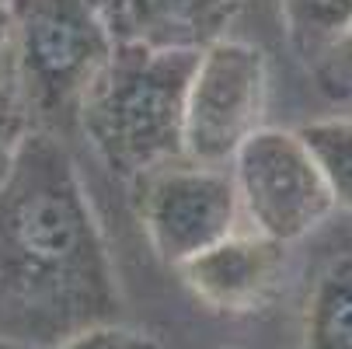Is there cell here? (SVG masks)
<instances>
[{
    "mask_svg": "<svg viewBox=\"0 0 352 349\" xmlns=\"http://www.w3.org/2000/svg\"><path fill=\"white\" fill-rule=\"evenodd\" d=\"M119 318L116 266L77 165L60 136L32 129L0 189V342L60 349Z\"/></svg>",
    "mask_w": 352,
    "mask_h": 349,
    "instance_id": "cell-1",
    "label": "cell"
},
{
    "mask_svg": "<svg viewBox=\"0 0 352 349\" xmlns=\"http://www.w3.org/2000/svg\"><path fill=\"white\" fill-rule=\"evenodd\" d=\"M289 42L304 63H318L352 28V0H283Z\"/></svg>",
    "mask_w": 352,
    "mask_h": 349,
    "instance_id": "cell-10",
    "label": "cell"
},
{
    "mask_svg": "<svg viewBox=\"0 0 352 349\" xmlns=\"http://www.w3.org/2000/svg\"><path fill=\"white\" fill-rule=\"evenodd\" d=\"M230 175L251 231L279 244L307 237L335 210L328 182L300 133L258 129L234 158Z\"/></svg>",
    "mask_w": 352,
    "mask_h": 349,
    "instance_id": "cell-5",
    "label": "cell"
},
{
    "mask_svg": "<svg viewBox=\"0 0 352 349\" xmlns=\"http://www.w3.org/2000/svg\"><path fill=\"white\" fill-rule=\"evenodd\" d=\"M286 269V244L248 231L230 234L182 266L188 290L213 311H255L276 293Z\"/></svg>",
    "mask_w": 352,
    "mask_h": 349,
    "instance_id": "cell-7",
    "label": "cell"
},
{
    "mask_svg": "<svg viewBox=\"0 0 352 349\" xmlns=\"http://www.w3.org/2000/svg\"><path fill=\"white\" fill-rule=\"evenodd\" d=\"M136 210L154 252L178 269L237 234L244 217L230 168H199L192 161L143 175Z\"/></svg>",
    "mask_w": 352,
    "mask_h": 349,
    "instance_id": "cell-6",
    "label": "cell"
},
{
    "mask_svg": "<svg viewBox=\"0 0 352 349\" xmlns=\"http://www.w3.org/2000/svg\"><path fill=\"white\" fill-rule=\"evenodd\" d=\"M195 60L192 53L116 45L80 109V129L116 175L140 182L185 161V102Z\"/></svg>",
    "mask_w": 352,
    "mask_h": 349,
    "instance_id": "cell-2",
    "label": "cell"
},
{
    "mask_svg": "<svg viewBox=\"0 0 352 349\" xmlns=\"http://www.w3.org/2000/svg\"><path fill=\"white\" fill-rule=\"evenodd\" d=\"M60 349H157V342L143 332L126 328V325H102L84 335H74Z\"/></svg>",
    "mask_w": 352,
    "mask_h": 349,
    "instance_id": "cell-14",
    "label": "cell"
},
{
    "mask_svg": "<svg viewBox=\"0 0 352 349\" xmlns=\"http://www.w3.org/2000/svg\"><path fill=\"white\" fill-rule=\"evenodd\" d=\"M116 45L154 53H206L227 39L241 0H102Z\"/></svg>",
    "mask_w": 352,
    "mask_h": 349,
    "instance_id": "cell-8",
    "label": "cell"
},
{
    "mask_svg": "<svg viewBox=\"0 0 352 349\" xmlns=\"http://www.w3.org/2000/svg\"><path fill=\"white\" fill-rule=\"evenodd\" d=\"M314 84L328 102H352V28L311 67Z\"/></svg>",
    "mask_w": 352,
    "mask_h": 349,
    "instance_id": "cell-12",
    "label": "cell"
},
{
    "mask_svg": "<svg viewBox=\"0 0 352 349\" xmlns=\"http://www.w3.org/2000/svg\"><path fill=\"white\" fill-rule=\"evenodd\" d=\"M269 102V67L258 45L223 39L199 53L185 102V161L230 168L255 136Z\"/></svg>",
    "mask_w": 352,
    "mask_h": 349,
    "instance_id": "cell-4",
    "label": "cell"
},
{
    "mask_svg": "<svg viewBox=\"0 0 352 349\" xmlns=\"http://www.w3.org/2000/svg\"><path fill=\"white\" fill-rule=\"evenodd\" d=\"M28 133H32V123L21 112L18 98L0 91V189H4V182L11 178L14 161L21 154V143H25Z\"/></svg>",
    "mask_w": 352,
    "mask_h": 349,
    "instance_id": "cell-13",
    "label": "cell"
},
{
    "mask_svg": "<svg viewBox=\"0 0 352 349\" xmlns=\"http://www.w3.org/2000/svg\"><path fill=\"white\" fill-rule=\"evenodd\" d=\"M0 349H25V346H11V342H0Z\"/></svg>",
    "mask_w": 352,
    "mask_h": 349,
    "instance_id": "cell-16",
    "label": "cell"
},
{
    "mask_svg": "<svg viewBox=\"0 0 352 349\" xmlns=\"http://www.w3.org/2000/svg\"><path fill=\"white\" fill-rule=\"evenodd\" d=\"M307 349H352V248L331 255L311 279L304 304Z\"/></svg>",
    "mask_w": 352,
    "mask_h": 349,
    "instance_id": "cell-9",
    "label": "cell"
},
{
    "mask_svg": "<svg viewBox=\"0 0 352 349\" xmlns=\"http://www.w3.org/2000/svg\"><path fill=\"white\" fill-rule=\"evenodd\" d=\"M0 91L14 94V18H11V0H0Z\"/></svg>",
    "mask_w": 352,
    "mask_h": 349,
    "instance_id": "cell-15",
    "label": "cell"
},
{
    "mask_svg": "<svg viewBox=\"0 0 352 349\" xmlns=\"http://www.w3.org/2000/svg\"><path fill=\"white\" fill-rule=\"evenodd\" d=\"M296 133L314 154L335 207L352 213V119H318Z\"/></svg>",
    "mask_w": 352,
    "mask_h": 349,
    "instance_id": "cell-11",
    "label": "cell"
},
{
    "mask_svg": "<svg viewBox=\"0 0 352 349\" xmlns=\"http://www.w3.org/2000/svg\"><path fill=\"white\" fill-rule=\"evenodd\" d=\"M14 98L32 129L80 126L91 84L116 53L102 0H11Z\"/></svg>",
    "mask_w": 352,
    "mask_h": 349,
    "instance_id": "cell-3",
    "label": "cell"
}]
</instances>
